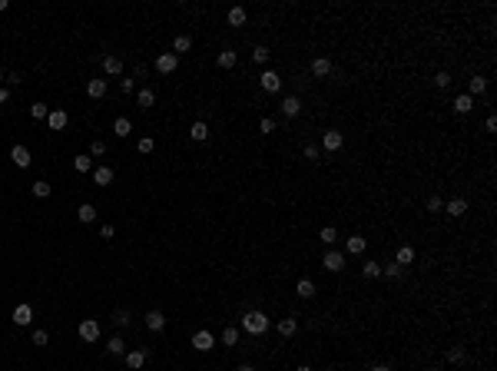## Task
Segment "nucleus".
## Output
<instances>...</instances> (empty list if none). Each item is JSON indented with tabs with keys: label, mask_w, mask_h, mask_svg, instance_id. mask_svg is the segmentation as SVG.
I'll list each match as a JSON object with an SVG mask.
<instances>
[{
	"label": "nucleus",
	"mask_w": 497,
	"mask_h": 371,
	"mask_svg": "<svg viewBox=\"0 0 497 371\" xmlns=\"http://www.w3.org/2000/svg\"><path fill=\"white\" fill-rule=\"evenodd\" d=\"M242 328L249 331V335H266L269 331V318H266V312H245L242 315Z\"/></svg>",
	"instance_id": "f257e3e1"
},
{
	"label": "nucleus",
	"mask_w": 497,
	"mask_h": 371,
	"mask_svg": "<svg viewBox=\"0 0 497 371\" xmlns=\"http://www.w3.org/2000/svg\"><path fill=\"white\" fill-rule=\"evenodd\" d=\"M80 338H83V342H96L100 338V322L96 318H83V322H80Z\"/></svg>",
	"instance_id": "f03ea898"
},
{
	"label": "nucleus",
	"mask_w": 497,
	"mask_h": 371,
	"mask_svg": "<svg viewBox=\"0 0 497 371\" xmlns=\"http://www.w3.org/2000/svg\"><path fill=\"white\" fill-rule=\"evenodd\" d=\"M10 159H14V166H17V169H30L34 156H30V149H27V146H14V149H10Z\"/></svg>",
	"instance_id": "7ed1b4c3"
},
{
	"label": "nucleus",
	"mask_w": 497,
	"mask_h": 371,
	"mask_svg": "<svg viewBox=\"0 0 497 371\" xmlns=\"http://www.w3.org/2000/svg\"><path fill=\"white\" fill-rule=\"evenodd\" d=\"M259 83H262V90H266V93H279V90H282V77H279L275 70H266V73L259 77Z\"/></svg>",
	"instance_id": "20e7f679"
},
{
	"label": "nucleus",
	"mask_w": 497,
	"mask_h": 371,
	"mask_svg": "<svg viewBox=\"0 0 497 371\" xmlns=\"http://www.w3.org/2000/svg\"><path fill=\"white\" fill-rule=\"evenodd\" d=\"M279 110H282V116H285V119H295V116L302 113V99H299V96H285V99L279 103Z\"/></svg>",
	"instance_id": "39448f33"
},
{
	"label": "nucleus",
	"mask_w": 497,
	"mask_h": 371,
	"mask_svg": "<svg viewBox=\"0 0 497 371\" xmlns=\"http://www.w3.org/2000/svg\"><path fill=\"white\" fill-rule=\"evenodd\" d=\"M176 66H179V56L176 53H159L156 56V70L159 73H176Z\"/></svg>",
	"instance_id": "423d86ee"
},
{
	"label": "nucleus",
	"mask_w": 497,
	"mask_h": 371,
	"mask_svg": "<svg viewBox=\"0 0 497 371\" xmlns=\"http://www.w3.org/2000/svg\"><path fill=\"white\" fill-rule=\"evenodd\" d=\"M322 265L328 268V272H342V268H345V252H335V249H332V252H325Z\"/></svg>",
	"instance_id": "0eeeda50"
},
{
	"label": "nucleus",
	"mask_w": 497,
	"mask_h": 371,
	"mask_svg": "<svg viewBox=\"0 0 497 371\" xmlns=\"http://www.w3.org/2000/svg\"><path fill=\"white\" fill-rule=\"evenodd\" d=\"M212 345H216V338H212V331H196V335H192V348L196 351H212Z\"/></svg>",
	"instance_id": "6e6552de"
},
{
	"label": "nucleus",
	"mask_w": 497,
	"mask_h": 371,
	"mask_svg": "<svg viewBox=\"0 0 497 371\" xmlns=\"http://www.w3.org/2000/svg\"><path fill=\"white\" fill-rule=\"evenodd\" d=\"M47 123H50V129H53V133H60V129H67V123H70V116H67V110H50Z\"/></svg>",
	"instance_id": "1a4fd4ad"
},
{
	"label": "nucleus",
	"mask_w": 497,
	"mask_h": 371,
	"mask_svg": "<svg viewBox=\"0 0 497 371\" xmlns=\"http://www.w3.org/2000/svg\"><path fill=\"white\" fill-rule=\"evenodd\" d=\"M322 146L328 149V153H335V149H342V146H345V136L338 133V129H328V133L322 136Z\"/></svg>",
	"instance_id": "9d476101"
},
{
	"label": "nucleus",
	"mask_w": 497,
	"mask_h": 371,
	"mask_svg": "<svg viewBox=\"0 0 497 371\" xmlns=\"http://www.w3.org/2000/svg\"><path fill=\"white\" fill-rule=\"evenodd\" d=\"M146 328L149 331H162V328H166V315L156 312V308H153V312H146Z\"/></svg>",
	"instance_id": "9b49d317"
},
{
	"label": "nucleus",
	"mask_w": 497,
	"mask_h": 371,
	"mask_svg": "<svg viewBox=\"0 0 497 371\" xmlns=\"http://www.w3.org/2000/svg\"><path fill=\"white\" fill-rule=\"evenodd\" d=\"M103 70L110 73V77H119V73H123V60H119V56H113V53H106V56H103Z\"/></svg>",
	"instance_id": "f8f14e48"
},
{
	"label": "nucleus",
	"mask_w": 497,
	"mask_h": 371,
	"mask_svg": "<svg viewBox=\"0 0 497 371\" xmlns=\"http://www.w3.org/2000/svg\"><path fill=\"white\" fill-rule=\"evenodd\" d=\"M34 322V308L30 305H17L14 308V325H30Z\"/></svg>",
	"instance_id": "ddd939ff"
},
{
	"label": "nucleus",
	"mask_w": 497,
	"mask_h": 371,
	"mask_svg": "<svg viewBox=\"0 0 497 371\" xmlns=\"http://www.w3.org/2000/svg\"><path fill=\"white\" fill-rule=\"evenodd\" d=\"M312 73H315V77H328V73H332V60H328V56H315V60H312Z\"/></svg>",
	"instance_id": "4468645a"
},
{
	"label": "nucleus",
	"mask_w": 497,
	"mask_h": 371,
	"mask_svg": "<svg viewBox=\"0 0 497 371\" xmlns=\"http://www.w3.org/2000/svg\"><path fill=\"white\" fill-rule=\"evenodd\" d=\"M444 212L454 216V219H461L464 212H468V203H464V199H451V203H444Z\"/></svg>",
	"instance_id": "2eb2a0df"
},
{
	"label": "nucleus",
	"mask_w": 497,
	"mask_h": 371,
	"mask_svg": "<svg viewBox=\"0 0 497 371\" xmlns=\"http://www.w3.org/2000/svg\"><path fill=\"white\" fill-rule=\"evenodd\" d=\"M481 93H487V80H484V77H471V83H468V96L474 99V96H481Z\"/></svg>",
	"instance_id": "dca6fc26"
},
{
	"label": "nucleus",
	"mask_w": 497,
	"mask_h": 371,
	"mask_svg": "<svg viewBox=\"0 0 497 371\" xmlns=\"http://www.w3.org/2000/svg\"><path fill=\"white\" fill-rule=\"evenodd\" d=\"M93 182H96V186H110V182H113V169L110 166H96V169H93Z\"/></svg>",
	"instance_id": "f3484780"
},
{
	"label": "nucleus",
	"mask_w": 497,
	"mask_h": 371,
	"mask_svg": "<svg viewBox=\"0 0 497 371\" xmlns=\"http://www.w3.org/2000/svg\"><path fill=\"white\" fill-rule=\"evenodd\" d=\"M126 364L133 371H140L143 364H146V351H140V348H133V351H126Z\"/></svg>",
	"instance_id": "a211bd4d"
},
{
	"label": "nucleus",
	"mask_w": 497,
	"mask_h": 371,
	"mask_svg": "<svg viewBox=\"0 0 497 371\" xmlns=\"http://www.w3.org/2000/svg\"><path fill=\"white\" fill-rule=\"evenodd\" d=\"M295 295H299V298H312V295H315V282H312V279H299Z\"/></svg>",
	"instance_id": "6ab92c4d"
},
{
	"label": "nucleus",
	"mask_w": 497,
	"mask_h": 371,
	"mask_svg": "<svg viewBox=\"0 0 497 371\" xmlns=\"http://www.w3.org/2000/svg\"><path fill=\"white\" fill-rule=\"evenodd\" d=\"M189 136H192V140H196V143L209 140V126H206L203 119H196V123H192V126H189Z\"/></svg>",
	"instance_id": "aec40b11"
},
{
	"label": "nucleus",
	"mask_w": 497,
	"mask_h": 371,
	"mask_svg": "<svg viewBox=\"0 0 497 371\" xmlns=\"http://www.w3.org/2000/svg\"><path fill=\"white\" fill-rule=\"evenodd\" d=\"M295 331H299V318H282L279 322V335L282 338H292Z\"/></svg>",
	"instance_id": "412c9836"
},
{
	"label": "nucleus",
	"mask_w": 497,
	"mask_h": 371,
	"mask_svg": "<svg viewBox=\"0 0 497 371\" xmlns=\"http://www.w3.org/2000/svg\"><path fill=\"white\" fill-rule=\"evenodd\" d=\"M86 93H90L93 99H103L106 96V80H90V83H86Z\"/></svg>",
	"instance_id": "4be33fe9"
},
{
	"label": "nucleus",
	"mask_w": 497,
	"mask_h": 371,
	"mask_svg": "<svg viewBox=\"0 0 497 371\" xmlns=\"http://www.w3.org/2000/svg\"><path fill=\"white\" fill-rule=\"evenodd\" d=\"M113 133H116L119 140H123V136H129V133H133V123H129L126 116H116V123H113Z\"/></svg>",
	"instance_id": "5701e85b"
},
{
	"label": "nucleus",
	"mask_w": 497,
	"mask_h": 371,
	"mask_svg": "<svg viewBox=\"0 0 497 371\" xmlns=\"http://www.w3.org/2000/svg\"><path fill=\"white\" fill-rule=\"evenodd\" d=\"M394 262H398L401 268H405V265H411V262H414V249H411V245H401V249H398V255H394Z\"/></svg>",
	"instance_id": "b1692460"
},
{
	"label": "nucleus",
	"mask_w": 497,
	"mask_h": 371,
	"mask_svg": "<svg viewBox=\"0 0 497 371\" xmlns=\"http://www.w3.org/2000/svg\"><path fill=\"white\" fill-rule=\"evenodd\" d=\"M189 50H192V40H189L186 33H179V37L173 40V53H176V56H179V53H189Z\"/></svg>",
	"instance_id": "393cba45"
},
{
	"label": "nucleus",
	"mask_w": 497,
	"mask_h": 371,
	"mask_svg": "<svg viewBox=\"0 0 497 371\" xmlns=\"http://www.w3.org/2000/svg\"><path fill=\"white\" fill-rule=\"evenodd\" d=\"M73 169H77L80 176H83V173H93V156H83V153H80L77 159H73Z\"/></svg>",
	"instance_id": "a878e982"
},
{
	"label": "nucleus",
	"mask_w": 497,
	"mask_h": 371,
	"mask_svg": "<svg viewBox=\"0 0 497 371\" xmlns=\"http://www.w3.org/2000/svg\"><path fill=\"white\" fill-rule=\"evenodd\" d=\"M471 110H474V99H471L468 93H461V96L454 99V113H461V116H464V113H471Z\"/></svg>",
	"instance_id": "bb28decb"
},
{
	"label": "nucleus",
	"mask_w": 497,
	"mask_h": 371,
	"mask_svg": "<svg viewBox=\"0 0 497 371\" xmlns=\"http://www.w3.org/2000/svg\"><path fill=\"white\" fill-rule=\"evenodd\" d=\"M236 60H239V56H236V50H229V47H225L222 53H219V66H222V70H232V66H236Z\"/></svg>",
	"instance_id": "cd10ccee"
},
{
	"label": "nucleus",
	"mask_w": 497,
	"mask_h": 371,
	"mask_svg": "<svg viewBox=\"0 0 497 371\" xmlns=\"http://www.w3.org/2000/svg\"><path fill=\"white\" fill-rule=\"evenodd\" d=\"M106 351H110V355H126V342L119 335H113L110 342H106Z\"/></svg>",
	"instance_id": "c85d7f7f"
},
{
	"label": "nucleus",
	"mask_w": 497,
	"mask_h": 371,
	"mask_svg": "<svg viewBox=\"0 0 497 371\" xmlns=\"http://www.w3.org/2000/svg\"><path fill=\"white\" fill-rule=\"evenodd\" d=\"M365 245H368V242H365L361 235H351L348 242H345V249H348L351 255H361V252H365Z\"/></svg>",
	"instance_id": "c756f323"
},
{
	"label": "nucleus",
	"mask_w": 497,
	"mask_h": 371,
	"mask_svg": "<svg viewBox=\"0 0 497 371\" xmlns=\"http://www.w3.org/2000/svg\"><path fill=\"white\" fill-rule=\"evenodd\" d=\"M77 216H80V222H93V219H96V206L93 203H83L77 209Z\"/></svg>",
	"instance_id": "7c9ffc66"
},
{
	"label": "nucleus",
	"mask_w": 497,
	"mask_h": 371,
	"mask_svg": "<svg viewBox=\"0 0 497 371\" xmlns=\"http://www.w3.org/2000/svg\"><path fill=\"white\" fill-rule=\"evenodd\" d=\"M136 103H140V110H149V106L156 103V93L153 90H140L136 93Z\"/></svg>",
	"instance_id": "2f4dec72"
},
{
	"label": "nucleus",
	"mask_w": 497,
	"mask_h": 371,
	"mask_svg": "<svg viewBox=\"0 0 497 371\" xmlns=\"http://www.w3.org/2000/svg\"><path fill=\"white\" fill-rule=\"evenodd\" d=\"M245 20H249V14H245V7H232V10H229V23H232V27H242Z\"/></svg>",
	"instance_id": "473e14b6"
},
{
	"label": "nucleus",
	"mask_w": 497,
	"mask_h": 371,
	"mask_svg": "<svg viewBox=\"0 0 497 371\" xmlns=\"http://www.w3.org/2000/svg\"><path fill=\"white\" fill-rule=\"evenodd\" d=\"M318 239H322L325 245H335L338 242V229H335V225H325V229L318 232Z\"/></svg>",
	"instance_id": "72a5a7b5"
},
{
	"label": "nucleus",
	"mask_w": 497,
	"mask_h": 371,
	"mask_svg": "<svg viewBox=\"0 0 497 371\" xmlns=\"http://www.w3.org/2000/svg\"><path fill=\"white\" fill-rule=\"evenodd\" d=\"M361 275H365V279H378V275H381V265H378V262H365V265H361Z\"/></svg>",
	"instance_id": "f704fd0d"
},
{
	"label": "nucleus",
	"mask_w": 497,
	"mask_h": 371,
	"mask_svg": "<svg viewBox=\"0 0 497 371\" xmlns=\"http://www.w3.org/2000/svg\"><path fill=\"white\" fill-rule=\"evenodd\" d=\"M50 192H53V186H50V182H43V179L34 182V196H37V199H47Z\"/></svg>",
	"instance_id": "c9c22d12"
},
{
	"label": "nucleus",
	"mask_w": 497,
	"mask_h": 371,
	"mask_svg": "<svg viewBox=\"0 0 497 371\" xmlns=\"http://www.w3.org/2000/svg\"><path fill=\"white\" fill-rule=\"evenodd\" d=\"M30 116H34V119H47L50 116V106L47 103H34V106H30Z\"/></svg>",
	"instance_id": "e433bc0d"
},
{
	"label": "nucleus",
	"mask_w": 497,
	"mask_h": 371,
	"mask_svg": "<svg viewBox=\"0 0 497 371\" xmlns=\"http://www.w3.org/2000/svg\"><path fill=\"white\" fill-rule=\"evenodd\" d=\"M269 56H272V53H269V47H262V43L252 50V60H255V63H269Z\"/></svg>",
	"instance_id": "4c0bfd02"
},
{
	"label": "nucleus",
	"mask_w": 497,
	"mask_h": 371,
	"mask_svg": "<svg viewBox=\"0 0 497 371\" xmlns=\"http://www.w3.org/2000/svg\"><path fill=\"white\" fill-rule=\"evenodd\" d=\"M113 325H116V328H126V325H129V312H126V308H119L116 315H113Z\"/></svg>",
	"instance_id": "58836bf2"
},
{
	"label": "nucleus",
	"mask_w": 497,
	"mask_h": 371,
	"mask_svg": "<svg viewBox=\"0 0 497 371\" xmlns=\"http://www.w3.org/2000/svg\"><path fill=\"white\" fill-rule=\"evenodd\" d=\"M448 361H451V364H461V361H464V348H461V345L448 348Z\"/></svg>",
	"instance_id": "ea45409f"
},
{
	"label": "nucleus",
	"mask_w": 497,
	"mask_h": 371,
	"mask_svg": "<svg viewBox=\"0 0 497 371\" xmlns=\"http://www.w3.org/2000/svg\"><path fill=\"white\" fill-rule=\"evenodd\" d=\"M401 272H405V268H401L398 262H391V265H385V268H381V275H388V279H401Z\"/></svg>",
	"instance_id": "a19ab883"
},
{
	"label": "nucleus",
	"mask_w": 497,
	"mask_h": 371,
	"mask_svg": "<svg viewBox=\"0 0 497 371\" xmlns=\"http://www.w3.org/2000/svg\"><path fill=\"white\" fill-rule=\"evenodd\" d=\"M30 342H34V345H37V348H43V345H47V342H50V335H47V331H43V328H37V331H34V335H30Z\"/></svg>",
	"instance_id": "79ce46f5"
},
{
	"label": "nucleus",
	"mask_w": 497,
	"mask_h": 371,
	"mask_svg": "<svg viewBox=\"0 0 497 371\" xmlns=\"http://www.w3.org/2000/svg\"><path fill=\"white\" fill-rule=\"evenodd\" d=\"M222 345H239V328H225L222 331Z\"/></svg>",
	"instance_id": "37998d69"
},
{
	"label": "nucleus",
	"mask_w": 497,
	"mask_h": 371,
	"mask_svg": "<svg viewBox=\"0 0 497 371\" xmlns=\"http://www.w3.org/2000/svg\"><path fill=\"white\" fill-rule=\"evenodd\" d=\"M434 86H438V90H448V86H451V73H438V77H434Z\"/></svg>",
	"instance_id": "c03bdc74"
},
{
	"label": "nucleus",
	"mask_w": 497,
	"mask_h": 371,
	"mask_svg": "<svg viewBox=\"0 0 497 371\" xmlns=\"http://www.w3.org/2000/svg\"><path fill=\"white\" fill-rule=\"evenodd\" d=\"M259 133H266V136H269V133H275V119H272V116H262V123H259Z\"/></svg>",
	"instance_id": "a18cd8bd"
},
{
	"label": "nucleus",
	"mask_w": 497,
	"mask_h": 371,
	"mask_svg": "<svg viewBox=\"0 0 497 371\" xmlns=\"http://www.w3.org/2000/svg\"><path fill=\"white\" fill-rule=\"evenodd\" d=\"M424 206H427V212H441V209H444V199H441V196H431Z\"/></svg>",
	"instance_id": "49530a36"
},
{
	"label": "nucleus",
	"mask_w": 497,
	"mask_h": 371,
	"mask_svg": "<svg viewBox=\"0 0 497 371\" xmlns=\"http://www.w3.org/2000/svg\"><path fill=\"white\" fill-rule=\"evenodd\" d=\"M153 149H156V143H153V140H140V153H143V156L153 153Z\"/></svg>",
	"instance_id": "de8ad7c7"
},
{
	"label": "nucleus",
	"mask_w": 497,
	"mask_h": 371,
	"mask_svg": "<svg viewBox=\"0 0 497 371\" xmlns=\"http://www.w3.org/2000/svg\"><path fill=\"white\" fill-rule=\"evenodd\" d=\"M103 153H106V143H100V140H96V143L90 146V156H103Z\"/></svg>",
	"instance_id": "09e8293b"
},
{
	"label": "nucleus",
	"mask_w": 497,
	"mask_h": 371,
	"mask_svg": "<svg viewBox=\"0 0 497 371\" xmlns=\"http://www.w3.org/2000/svg\"><path fill=\"white\" fill-rule=\"evenodd\" d=\"M305 159H318V146H315V143H308V146H305Z\"/></svg>",
	"instance_id": "8fccbe9b"
},
{
	"label": "nucleus",
	"mask_w": 497,
	"mask_h": 371,
	"mask_svg": "<svg viewBox=\"0 0 497 371\" xmlns=\"http://www.w3.org/2000/svg\"><path fill=\"white\" fill-rule=\"evenodd\" d=\"M113 235H116V229H113V225H110V222H106V225H103V229H100V239H113Z\"/></svg>",
	"instance_id": "3c124183"
},
{
	"label": "nucleus",
	"mask_w": 497,
	"mask_h": 371,
	"mask_svg": "<svg viewBox=\"0 0 497 371\" xmlns=\"http://www.w3.org/2000/svg\"><path fill=\"white\" fill-rule=\"evenodd\" d=\"M133 77H136V80H143V77H146V66L136 63V66H133Z\"/></svg>",
	"instance_id": "603ef678"
},
{
	"label": "nucleus",
	"mask_w": 497,
	"mask_h": 371,
	"mask_svg": "<svg viewBox=\"0 0 497 371\" xmlns=\"http://www.w3.org/2000/svg\"><path fill=\"white\" fill-rule=\"evenodd\" d=\"M119 90H123V93H133V80H119Z\"/></svg>",
	"instance_id": "864d4df0"
},
{
	"label": "nucleus",
	"mask_w": 497,
	"mask_h": 371,
	"mask_svg": "<svg viewBox=\"0 0 497 371\" xmlns=\"http://www.w3.org/2000/svg\"><path fill=\"white\" fill-rule=\"evenodd\" d=\"M7 99H10V90H4V86H0V106L7 103Z\"/></svg>",
	"instance_id": "5fc2aeb1"
},
{
	"label": "nucleus",
	"mask_w": 497,
	"mask_h": 371,
	"mask_svg": "<svg viewBox=\"0 0 497 371\" xmlns=\"http://www.w3.org/2000/svg\"><path fill=\"white\" fill-rule=\"evenodd\" d=\"M371 371H391V368H388V364H375V368H371Z\"/></svg>",
	"instance_id": "6e6d98bb"
},
{
	"label": "nucleus",
	"mask_w": 497,
	"mask_h": 371,
	"mask_svg": "<svg viewBox=\"0 0 497 371\" xmlns=\"http://www.w3.org/2000/svg\"><path fill=\"white\" fill-rule=\"evenodd\" d=\"M239 371H255V368H252V364H239Z\"/></svg>",
	"instance_id": "4d7b16f0"
},
{
	"label": "nucleus",
	"mask_w": 497,
	"mask_h": 371,
	"mask_svg": "<svg viewBox=\"0 0 497 371\" xmlns=\"http://www.w3.org/2000/svg\"><path fill=\"white\" fill-rule=\"evenodd\" d=\"M295 371H312V368H308V364H299V368H295Z\"/></svg>",
	"instance_id": "13d9d810"
},
{
	"label": "nucleus",
	"mask_w": 497,
	"mask_h": 371,
	"mask_svg": "<svg viewBox=\"0 0 497 371\" xmlns=\"http://www.w3.org/2000/svg\"><path fill=\"white\" fill-rule=\"evenodd\" d=\"M0 10H7V0H0Z\"/></svg>",
	"instance_id": "bf43d9fd"
},
{
	"label": "nucleus",
	"mask_w": 497,
	"mask_h": 371,
	"mask_svg": "<svg viewBox=\"0 0 497 371\" xmlns=\"http://www.w3.org/2000/svg\"><path fill=\"white\" fill-rule=\"evenodd\" d=\"M4 80H7V77H4V73H0V83H4Z\"/></svg>",
	"instance_id": "052dcab7"
},
{
	"label": "nucleus",
	"mask_w": 497,
	"mask_h": 371,
	"mask_svg": "<svg viewBox=\"0 0 497 371\" xmlns=\"http://www.w3.org/2000/svg\"><path fill=\"white\" fill-rule=\"evenodd\" d=\"M431 371H441V368H431Z\"/></svg>",
	"instance_id": "680f3d73"
}]
</instances>
